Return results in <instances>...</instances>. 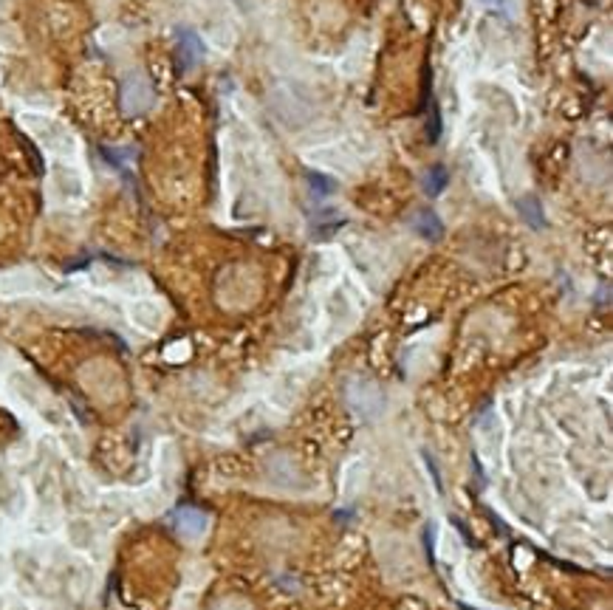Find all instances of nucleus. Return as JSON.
Wrapping results in <instances>:
<instances>
[{
	"mask_svg": "<svg viewBox=\"0 0 613 610\" xmlns=\"http://www.w3.org/2000/svg\"><path fill=\"white\" fill-rule=\"evenodd\" d=\"M235 4H241V6H244V4H246V0H235Z\"/></svg>",
	"mask_w": 613,
	"mask_h": 610,
	"instance_id": "obj_13",
	"label": "nucleus"
},
{
	"mask_svg": "<svg viewBox=\"0 0 613 610\" xmlns=\"http://www.w3.org/2000/svg\"><path fill=\"white\" fill-rule=\"evenodd\" d=\"M413 229H416L424 241H430V243H436V241L444 238V224H441V218H438L430 207H424V210H419V212L413 215Z\"/></svg>",
	"mask_w": 613,
	"mask_h": 610,
	"instance_id": "obj_3",
	"label": "nucleus"
},
{
	"mask_svg": "<svg viewBox=\"0 0 613 610\" xmlns=\"http://www.w3.org/2000/svg\"><path fill=\"white\" fill-rule=\"evenodd\" d=\"M57 181H60V186L65 189V192H80L82 189V184H80V178H77V172L74 170H65V167H57Z\"/></svg>",
	"mask_w": 613,
	"mask_h": 610,
	"instance_id": "obj_8",
	"label": "nucleus"
},
{
	"mask_svg": "<svg viewBox=\"0 0 613 610\" xmlns=\"http://www.w3.org/2000/svg\"><path fill=\"white\" fill-rule=\"evenodd\" d=\"M453 523H455V526H458V531H461V534H464V540H467V542H469V545H472V534H469V528H467V526H464V520H458V517H455V520H453Z\"/></svg>",
	"mask_w": 613,
	"mask_h": 610,
	"instance_id": "obj_11",
	"label": "nucleus"
},
{
	"mask_svg": "<svg viewBox=\"0 0 613 610\" xmlns=\"http://www.w3.org/2000/svg\"><path fill=\"white\" fill-rule=\"evenodd\" d=\"M517 210H520V215L526 218V224L531 227V229H543V224H545V218H543V207H540V201L537 198H523L520 203H517Z\"/></svg>",
	"mask_w": 613,
	"mask_h": 610,
	"instance_id": "obj_5",
	"label": "nucleus"
},
{
	"mask_svg": "<svg viewBox=\"0 0 613 610\" xmlns=\"http://www.w3.org/2000/svg\"><path fill=\"white\" fill-rule=\"evenodd\" d=\"M156 102V94H153V85L139 77V74H130L125 82H122V108L127 113H144L150 110Z\"/></svg>",
	"mask_w": 613,
	"mask_h": 610,
	"instance_id": "obj_1",
	"label": "nucleus"
},
{
	"mask_svg": "<svg viewBox=\"0 0 613 610\" xmlns=\"http://www.w3.org/2000/svg\"><path fill=\"white\" fill-rule=\"evenodd\" d=\"M424 461H427V469L433 472V483H436V489H438V492H444V483H441V472H438V464H436V458L427 452V455H424Z\"/></svg>",
	"mask_w": 613,
	"mask_h": 610,
	"instance_id": "obj_9",
	"label": "nucleus"
},
{
	"mask_svg": "<svg viewBox=\"0 0 613 610\" xmlns=\"http://www.w3.org/2000/svg\"><path fill=\"white\" fill-rule=\"evenodd\" d=\"M447 184H450L447 167H444V164H433V167L427 170V175H424V192H427L430 198H436V195H441V192L447 189Z\"/></svg>",
	"mask_w": 613,
	"mask_h": 610,
	"instance_id": "obj_4",
	"label": "nucleus"
},
{
	"mask_svg": "<svg viewBox=\"0 0 613 610\" xmlns=\"http://www.w3.org/2000/svg\"><path fill=\"white\" fill-rule=\"evenodd\" d=\"M175 526L181 528V531H189V534H201L203 531V514L201 511H192V509H181L178 514H175Z\"/></svg>",
	"mask_w": 613,
	"mask_h": 610,
	"instance_id": "obj_6",
	"label": "nucleus"
},
{
	"mask_svg": "<svg viewBox=\"0 0 613 610\" xmlns=\"http://www.w3.org/2000/svg\"><path fill=\"white\" fill-rule=\"evenodd\" d=\"M203 57V43L192 29H181L178 32V68L181 74H189Z\"/></svg>",
	"mask_w": 613,
	"mask_h": 610,
	"instance_id": "obj_2",
	"label": "nucleus"
},
{
	"mask_svg": "<svg viewBox=\"0 0 613 610\" xmlns=\"http://www.w3.org/2000/svg\"><path fill=\"white\" fill-rule=\"evenodd\" d=\"M308 186H311V192H314L317 198L336 192V181L328 178V175H322V172H308Z\"/></svg>",
	"mask_w": 613,
	"mask_h": 610,
	"instance_id": "obj_7",
	"label": "nucleus"
},
{
	"mask_svg": "<svg viewBox=\"0 0 613 610\" xmlns=\"http://www.w3.org/2000/svg\"><path fill=\"white\" fill-rule=\"evenodd\" d=\"M484 6H500V4H512V0H478Z\"/></svg>",
	"mask_w": 613,
	"mask_h": 610,
	"instance_id": "obj_12",
	"label": "nucleus"
},
{
	"mask_svg": "<svg viewBox=\"0 0 613 610\" xmlns=\"http://www.w3.org/2000/svg\"><path fill=\"white\" fill-rule=\"evenodd\" d=\"M424 540H427V559L436 562V554H433V528H424Z\"/></svg>",
	"mask_w": 613,
	"mask_h": 610,
	"instance_id": "obj_10",
	"label": "nucleus"
}]
</instances>
